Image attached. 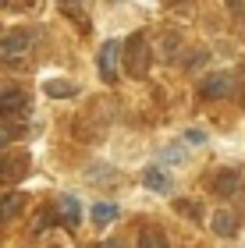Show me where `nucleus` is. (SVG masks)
<instances>
[{
  "label": "nucleus",
  "instance_id": "nucleus-7",
  "mask_svg": "<svg viewBox=\"0 0 245 248\" xmlns=\"http://www.w3.org/2000/svg\"><path fill=\"white\" fill-rule=\"evenodd\" d=\"M210 227H213V234H220V238H235L238 231V220L231 209H217L213 217H210Z\"/></svg>",
  "mask_w": 245,
  "mask_h": 248
},
{
  "label": "nucleus",
  "instance_id": "nucleus-9",
  "mask_svg": "<svg viewBox=\"0 0 245 248\" xmlns=\"http://www.w3.org/2000/svg\"><path fill=\"white\" fill-rule=\"evenodd\" d=\"M57 209H61V223H68V227H75V223L82 220V206L75 195H61L57 199Z\"/></svg>",
  "mask_w": 245,
  "mask_h": 248
},
{
  "label": "nucleus",
  "instance_id": "nucleus-12",
  "mask_svg": "<svg viewBox=\"0 0 245 248\" xmlns=\"http://www.w3.org/2000/svg\"><path fill=\"white\" fill-rule=\"evenodd\" d=\"M75 93H79V85L68 82V78H50L47 82V96H53V99H68Z\"/></svg>",
  "mask_w": 245,
  "mask_h": 248
},
{
  "label": "nucleus",
  "instance_id": "nucleus-2",
  "mask_svg": "<svg viewBox=\"0 0 245 248\" xmlns=\"http://www.w3.org/2000/svg\"><path fill=\"white\" fill-rule=\"evenodd\" d=\"M149 43L146 36H131L128 39V53H125V61H128V75H135V78H146L149 71Z\"/></svg>",
  "mask_w": 245,
  "mask_h": 248
},
{
  "label": "nucleus",
  "instance_id": "nucleus-8",
  "mask_svg": "<svg viewBox=\"0 0 245 248\" xmlns=\"http://www.w3.org/2000/svg\"><path fill=\"white\" fill-rule=\"evenodd\" d=\"M142 185H146L149 191H171V177H167V170L163 167H146V170H142Z\"/></svg>",
  "mask_w": 245,
  "mask_h": 248
},
{
  "label": "nucleus",
  "instance_id": "nucleus-5",
  "mask_svg": "<svg viewBox=\"0 0 245 248\" xmlns=\"http://www.w3.org/2000/svg\"><path fill=\"white\" fill-rule=\"evenodd\" d=\"M199 93H203V99H224L231 93V75L228 71H213L203 78V85H199Z\"/></svg>",
  "mask_w": 245,
  "mask_h": 248
},
{
  "label": "nucleus",
  "instance_id": "nucleus-16",
  "mask_svg": "<svg viewBox=\"0 0 245 248\" xmlns=\"http://www.w3.org/2000/svg\"><path fill=\"white\" fill-rule=\"evenodd\" d=\"M174 53H178V39L167 36V39L160 43V57H163V61H174Z\"/></svg>",
  "mask_w": 245,
  "mask_h": 248
},
{
  "label": "nucleus",
  "instance_id": "nucleus-6",
  "mask_svg": "<svg viewBox=\"0 0 245 248\" xmlns=\"http://www.w3.org/2000/svg\"><path fill=\"white\" fill-rule=\"evenodd\" d=\"M238 191H242V170L238 167H228V170H220L213 177V195L231 199V195H238Z\"/></svg>",
  "mask_w": 245,
  "mask_h": 248
},
{
  "label": "nucleus",
  "instance_id": "nucleus-13",
  "mask_svg": "<svg viewBox=\"0 0 245 248\" xmlns=\"http://www.w3.org/2000/svg\"><path fill=\"white\" fill-rule=\"evenodd\" d=\"M117 220V206L114 202H96L93 206V223H114Z\"/></svg>",
  "mask_w": 245,
  "mask_h": 248
},
{
  "label": "nucleus",
  "instance_id": "nucleus-1",
  "mask_svg": "<svg viewBox=\"0 0 245 248\" xmlns=\"http://www.w3.org/2000/svg\"><path fill=\"white\" fill-rule=\"evenodd\" d=\"M29 107H32V99H29L25 89H18V85H0V114H4V117H25Z\"/></svg>",
  "mask_w": 245,
  "mask_h": 248
},
{
  "label": "nucleus",
  "instance_id": "nucleus-20",
  "mask_svg": "<svg viewBox=\"0 0 245 248\" xmlns=\"http://www.w3.org/2000/svg\"><path fill=\"white\" fill-rule=\"evenodd\" d=\"M99 248H125V245H121V241H114V238H110V241H103V245H99Z\"/></svg>",
  "mask_w": 245,
  "mask_h": 248
},
{
  "label": "nucleus",
  "instance_id": "nucleus-10",
  "mask_svg": "<svg viewBox=\"0 0 245 248\" xmlns=\"http://www.w3.org/2000/svg\"><path fill=\"white\" fill-rule=\"evenodd\" d=\"M21 191H7V195H0V223H11L21 213Z\"/></svg>",
  "mask_w": 245,
  "mask_h": 248
},
{
  "label": "nucleus",
  "instance_id": "nucleus-15",
  "mask_svg": "<svg viewBox=\"0 0 245 248\" xmlns=\"http://www.w3.org/2000/svg\"><path fill=\"white\" fill-rule=\"evenodd\" d=\"M0 167H4V170H0V181H7V177H18V174H25V160H18V163L4 160Z\"/></svg>",
  "mask_w": 245,
  "mask_h": 248
},
{
  "label": "nucleus",
  "instance_id": "nucleus-19",
  "mask_svg": "<svg viewBox=\"0 0 245 248\" xmlns=\"http://www.w3.org/2000/svg\"><path fill=\"white\" fill-rule=\"evenodd\" d=\"M178 213H188V217H196V206H188V202H178Z\"/></svg>",
  "mask_w": 245,
  "mask_h": 248
},
{
  "label": "nucleus",
  "instance_id": "nucleus-18",
  "mask_svg": "<svg viewBox=\"0 0 245 248\" xmlns=\"http://www.w3.org/2000/svg\"><path fill=\"white\" fill-rule=\"evenodd\" d=\"M181 139H185L188 145H203V142H206V135H203V131H199V128H192V131H185V135H181Z\"/></svg>",
  "mask_w": 245,
  "mask_h": 248
},
{
  "label": "nucleus",
  "instance_id": "nucleus-3",
  "mask_svg": "<svg viewBox=\"0 0 245 248\" xmlns=\"http://www.w3.org/2000/svg\"><path fill=\"white\" fill-rule=\"evenodd\" d=\"M117 61H121V43L107 39L96 53V67H99V75H103V82H117Z\"/></svg>",
  "mask_w": 245,
  "mask_h": 248
},
{
  "label": "nucleus",
  "instance_id": "nucleus-14",
  "mask_svg": "<svg viewBox=\"0 0 245 248\" xmlns=\"http://www.w3.org/2000/svg\"><path fill=\"white\" fill-rule=\"evenodd\" d=\"M18 139V124H11V121H0V149L4 145H11Z\"/></svg>",
  "mask_w": 245,
  "mask_h": 248
},
{
  "label": "nucleus",
  "instance_id": "nucleus-11",
  "mask_svg": "<svg viewBox=\"0 0 245 248\" xmlns=\"http://www.w3.org/2000/svg\"><path fill=\"white\" fill-rule=\"evenodd\" d=\"M139 248H171V245H167V234L160 227H142L139 231Z\"/></svg>",
  "mask_w": 245,
  "mask_h": 248
},
{
  "label": "nucleus",
  "instance_id": "nucleus-17",
  "mask_svg": "<svg viewBox=\"0 0 245 248\" xmlns=\"http://www.w3.org/2000/svg\"><path fill=\"white\" fill-rule=\"evenodd\" d=\"M114 177H117V174L107 170L103 163H99V170H89V181H93V185H96V181H114Z\"/></svg>",
  "mask_w": 245,
  "mask_h": 248
},
{
  "label": "nucleus",
  "instance_id": "nucleus-4",
  "mask_svg": "<svg viewBox=\"0 0 245 248\" xmlns=\"http://www.w3.org/2000/svg\"><path fill=\"white\" fill-rule=\"evenodd\" d=\"M29 50H32V32H25V29H15V32H7V36L0 39V53H4L7 61L25 57Z\"/></svg>",
  "mask_w": 245,
  "mask_h": 248
}]
</instances>
